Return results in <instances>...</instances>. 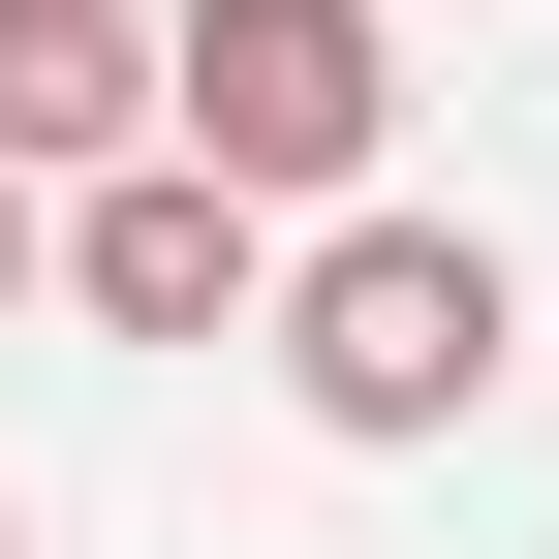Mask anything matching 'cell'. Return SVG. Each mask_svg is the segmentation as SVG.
Masks as SVG:
<instances>
[{"label":"cell","mask_w":559,"mask_h":559,"mask_svg":"<svg viewBox=\"0 0 559 559\" xmlns=\"http://www.w3.org/2000/svg\"><path fill=\"white\" fill-rule=\"evenodd\" d=\"M498 373H528V249L498 218H404V187H373V218L280 249V404H311L342 466H436Z\"/></svg>","instance_id":"1"},{"label":"cell","mask_w":559,"mask_h":559,"mask_svg":"<svg viewBox=\"0 0 559 559\" xmlns=\"http://www.w3.org/2000/svg\"><path fill=\"white\" fill-rule=\"evenodd\" d=\"M373 124H404V0H156V156L249 187L280 249L373 218Z\"/></svg>","instance_id":"2"},{"label":"cell","mask_w":559,"mask_h":559,"mask_svg":"<svg viewBox=\"0 0 559 559\" xmlns=\"http://www.w3.org/2000/svg\"><path fill=\"white\" fill-rule=\"evenodd\" d=\"M62 311L94 342H280V218L187 187V156H124V187H62Z\"/></svg>","instance_id":"3"},{"label":"cell","mask_w":559,"mask_h":559,"mask_svg":"<svg viewBox=\"0 0 559 559\" xmlns=\"http://www.w3.org/2000/svg\"><path fill=\"white\" fill-rule=\"evenodd\" d=\"M156 156V0H0V187H124Z\"/></svg>","instance_id":"4"},{"label":"cell","mask_w":559,"mask_h":559,"mask_svg":"<svg viewBox=\"0 0 559 559\" xmlns=\"http://www.w3.org/2000/svg\"><path fill=\"white\" fill-rule=\"evenodd\" d=\"M0 311H62V187H0Z\"/></svg>","instance_id":"5"},{"label":"cell","mask_w":559,"mask_h":559,"mask_svg":"<svg viewBox=\"0 0 559 559\" xmlns=\"http://www.w3.org/2000/svg\"><path fill=\"white\" fill-rule=\"evenodd\" d=\"M0 559H32V498H0Z\"/></svg>","instance_id":"6"}]
</instances>
